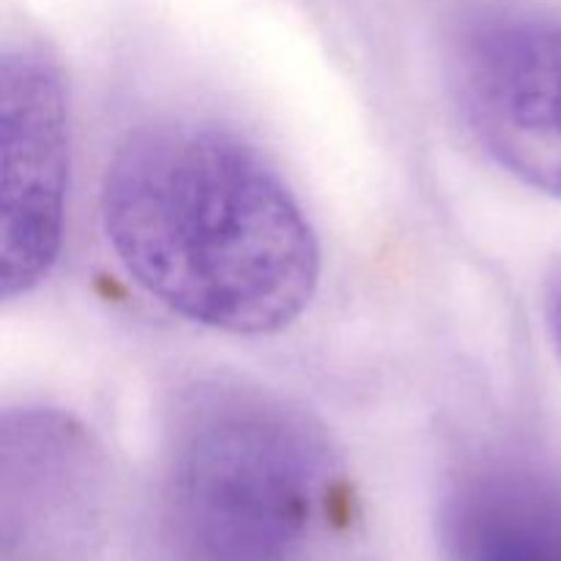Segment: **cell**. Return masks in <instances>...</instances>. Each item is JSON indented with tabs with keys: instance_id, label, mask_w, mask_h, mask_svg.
<instances>
[{
	"instance_id": "1",
	"label": "cell",
	"mask_w": 561,
	"mask_h": 561,
	"mask_svg": "<svg viewBox=\"0 0 561 561\" xmlns=\"http://www.w3.org/2000/svg\"><path fill=\"white\" fill-rule=\"evenodd\" d=\"M102 225L124 272L175 316L274 334L312 301L321 247L277 170L222 129L168 124L118 148Z\"/></svg>"
},
{
	"instance_id": "5",
	"label": "cell",
	"mask_w": 561,
	"mask_h": 561,
	"mask_svg": "<svg viewBox=\"0 0 561 561\" xmlns=\"http://www.w3.org/2000/svg\"><path fill=\"white\" fill-rule=\"evenodd\" d=\"M453 561H561V491L515 466H485L447 502Z\"/></svg>"
},
{
	"instance_id": "2",
	"label": "cell",
	"mask_w": 561,
	"mask_h": 561,
	"mask_svg": "<svg viewBox=\"0 0 561 561\" xmlns=\"http://www.w3.org/2000/svg\"><path fill=\"white\" fill-rule=\"evenodd\" d=\"M164 496L192 561H299L337 491L323 433L261 387L203 381L170 414Z\"/></svg>"
},
{
	"instance_id": "3",
	"label": "cell",
	"mask_w": 561,
	"mask_h": 561,
	"mask_svg": "<svg viewBox=\"0 0 561 561\" xmlns=\"http://www.w3.org/2000/svg\"><path fill=\"white\" fill-rule=\"evenodd\" d=\"M449 85L482 151L561 201V20L515 11L482 16L460 38Z\"/></svg>"
},
{
	"instance_id": "4",
	"label": "cell",
	"mask_w": 561,
	"mask_h": 561,
	"mask_svg": "<svg viewBox=\"0 0 561 561\" xmlns=\"http://www.w3.org/2000/svg\"><path fill=\"white\" fill-rule=\"evenodd\" d=\"M3 129V299L25 296L55 266L69 192V99L58 66L38 49H5Z\"/></svg>"
},
{
	"instance_id": "6",
	"label": "cell",
	"mask_w": 561,
	"mask_h": 561,
	"mask_svg": "<svg viewBox=\"0 0 561 561\" xmlns=\"http://www.w3.org/2000/svg\"><path fill=\"white\" fill-rule=\"evenodd\" d=\"M548 327H551V337L561 356V277L553 279L551 294H548Z\"/></svg>"
}]
</instances>
